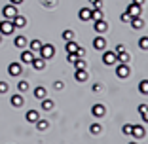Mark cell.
Instances as JSON below:
<instances>
[{
    "mask_svg": "<svg viewBox=\"0 0 148 144\" xmlns=\"http://www.w3.org/2000/svg\"><path fill=\"white\" fill-rule=\"evenodd\" d=\"M0 32L4 36H10L15 32V25L12 23V19H4V21H0Z\"/></svg>",
    "mask_w": 148,
    "mask_h": 144,
    "instance_id": "1",
    "label": "cell"
},
{
    "mask_svg": "<svg viewBox=\"0 0 148 144\" xmlns=\"http://www.w3.org/2000/svg\"><path fill=\"white\" fill-rule=\"evenodd\" d=\"M17 13H19L17 12V6L12 4V2H10V4H6L4 8H2V15H4V19H13Z\"/></svg>",
    "mask_w": 148,
    "mask_h": 144,
    "instance_id": "2",
    "label": "cell"
},
{
    "mask_svg": "<svg viewBox=\"0 0 148 144\" xmlns=\"http://www.w3.org/2000/svg\"><path fill=\"white\" fill-rule=\"evenodd\" d=\"M38 55H40V57H44V59L48 61V59H51V57L55 55V48H53L51 44H42V48H40Z\"/></svg>",
    "mask_w": 148,
    "mask_h": 144,
    "instance_id": "3",
    "label": "cell"
},
{
    "mask_svg": "<svg viewBox=\"0 0 148 144\" xmlns=\"http://www.w3.org/2000/svg\"><path fill=\"white\" fill-rule=\"evenodd\" d=\"M129 74H131V68L127 66V63H120V65L116 66V76L118 78H127Z\"/></svg>",
    "mask_w": 148,
    "mask_h": 144,
    "instance_id": "4",
    "label": "cell"
},
{
    "mask_svg": "<svg viewBox=\"0 0 148 144\" xmlns=\"http://www.w3.org/2000/svg\"><path fill=\"white\" fill-rule=\"evenodd\" d=\"M93 29H95L97 34H103V32L108 31V25L105 23V19H97V21L93 23Z\"/></svg>",
    "mask_w": 148,
    "mask_h": 144,
    "instance_id": "5",
    "label": "cell"
},
{
    "mask_svg": "<svg viewBox=\"0 0 148 144\" xmlns=\"http://www.w3.org/2000/svg\"><path fill=\"white\" fill-rule=\"evenodd\" d=\"M21 72H23L21 63H10V66H8V74L10 76H19Z\"/></svg>",
    "mask_w": 148,
    "mask_h": 144,
    "instance_id": "6",
    "label": "cell"
},
{
    "mask_svg": "<svg viewBox=\"0 0 148 144\" xmlns=\"http://www.w3.org/2000/svg\"><path fill=\"white\" fill-rule=\"evenodd\" d=\"M125 12L129 13L131 17H139V15H140V4H135V2H131V4L127 6Z\"/></svg>",
    "mask_w": 148,
    "mask_h": 144,
    "instance_id": "7",
    "label": "cell"
},
{
    "mask_svg": "<svg viewBox=\"0 0 148 144\" xmlns=\"http://www.w3.org/2000/svg\"><path fill=\"white\" fill-rule=\"evenodd\" d=\"M93 48L97 49V51H103V49H106V38H103V36H97L95 40H93Z\"/></svg>",
    "mask_w": 148,
    "mask_h": 144,
    "instance_id": "8",
    "label": "cell"
},
{
    "mask_svg": "<svg viewBox=\"0 0 148 144\" xmlns=\"http://www.w3.org/2000/svg\"><path fill=\"white\" fill-rule=\"evenodd\" d=\"M34 57H36V55L31 51V49H23V51H21V63H25V65H31Z\"/></svg>",
    "mask_w": 148,
    "mask_h": 144,
    "instance_id": "9",
    "label": "cell"
},
{
    "mask_svg": "<svg viewBox=\"0 0 148 144\" xmlns=\"http://www.w3.org/2000/svg\"><path fill=\"white\" fill-rule=\"evenodd\" d=\"M103 63L105 65H116V51H105L103 53Z\"/></svg>",
    "mask_w": 148,
    "mask_h": 144,
    "instance_id": "10",
    "label": "cell"
},
{
    "mask_svg": "<svg viewBox=\"0 0 148 144\" xmlns=\"http://www.w3.org/2000/svg\"><path fill=\"white\" fill-rule=\"evenodd\" d=\"M10 102H12V104L15 106V108H19V106H23V104H25V99H23V95H21V93H15V95H12Z\"/></svg>",
    "mask_w": 148,
    "mask_h": 144,
    "instance_id": "11",
    "label": "cell"
},
{
    "mask_svg": "<svg viewBox=\"0 0 148 144\" xmlns=\"http://www.w3.org/2000/svg\"><path fill=\"white\" fill-rule=\"evenodd\" d=\"M31 65L34 66L36 70H42V68H46V59H44V57H40V55H36L34 59H32Z\"/></svg>",
    "mask_w": 148,
    "mask_h": 144,
    "instance_id": "12",
    "label": "cell"
},
{
    "mask_svg": "<svg viewBox=\"0 0 148 144\" xmlns=\"http://www.w3.org/2000/svg\"><path fill=\"white\" fill-rule=\"evenodd\" d=\"M91 114L95 116V118H103L106 114V108L103 104H93V108H91Z\"/></svg>",
    "mask_w": 148,
    "mask_h": 144,
    "instance_id": "13",
    "label": "cell"
},
{
    "mask_svg": "<svg viewBox=\"0 0 148 144\" xmlns=\"http://www.w3.org/2000/svg\"><path fill=\"white\" fill-rule=\"evenodd\" d=\"M12 23L15 25V29H23V27L27 25V17H25V15H19V13H17V15L12 19Z\"/></svg>",
    "mask_w": 148,
    "mask_h": 144,
    "instance_id": "14",
    "label": "cell"
},
{
    "mask_svg": "<svg viewBox=\"0 0 148 144\" xmlns=\"http://www.w3.org/2000/svg\"><path fill=\"white\" fill-rule=\"evenodd\" d=\"M13 44H15V48H19V49H25V48H27V44H29V40H27L23 34H19V36H15V40H13Z\"/></svg>",
    "mask_w": 148,
    "mask_h": 144,
    "instance_id": "15",
    "label": "cell"
},
{
    "mask_svg": "<svg viewBox=\"0 0 148 144\" xmlns=\"http://www.w3.org/2000/svg\"><path fill=\"white\" fill-rule=\"evenodd\" d=\"M78 17H80V21H89L91 19V8H82L78 12Z\"/></svg>",
    "mask_w": 148,
    "mask_h": 144,
    "instance_id": "16",
    "label": "cell"
},
{
    "mask_svg": "<svg viewBox=\"0 0 148 144\" xmlns=\"http://www.w3.org/2000/svg\"><path fill=\"white\" fill-rule=\"evenodd\" d=\"M74 78H76V82H87L89 74H87V70H86V68H80V70H76Z\"/></svg>",
    "mask_w": 148,
    "mask_h": 144,
    "instance_id": "17",
    "label": "cell"
},
{
    "mask_svg": "<svg viewBox=\"0 0 148 144\" xmlns=\"http://www.w3.org/2000/svg\"><path fill=\"white\" fill-rule=\"evenodd\" d=\"M129 59H131V55L125 51V49H122V51L116 53V61L118 63H129Z\"/></svg>",
    "mask_w": 148,
    "mask_h": 144,
    "instance_id": "18",
    "label": "cell"
},
{
    "mask_svg": "<svg viewBox=\"0 0 148 144\" xmlns=\"http://www.w3.org/2000/svg\"><path fill=\"white\" fill-rule=\"evenodd\" d=\"M131 135L135 136V139H143V136L146 135V131H144L143 125H133V131H131Z\"/></svg>",
    "mask_w": 148,
    "mask_h": 144,
    "instance_id": "19",
    "label": "cell"
},
{
    "mask_svg": "<svg viewBox=\"0 0 148 144\" xmlns=\"http://www.w3.org/2000/svg\"><path fill=\"white\" fill-rule=\"evenodd\" d=\"M25 118H27V121H31V123H36V121L40 119V114L36 112V110H29Z\"/></svg>",
    "mask_w": 148,
    "mask_h": 144,
    "instance_id": "20",
    "label": "cell"
},
{
    "mask_svg": "<svg viewBox=\"0 0 148 144\" xmlns=\"http://www.w3.org/2000/svg\"><path fill=\"white\" fill-rule=\"evenodd\" d=\"M65 49H66V53H76V49H78V44H76L74 40H66Z\"/></svg>",
    "mask_w": 148,
    "mask_h": 144,
    "instance_id": "21",
    "label": "cell"
},
{
    "mask_svg": "<svg viewBox=\"0 0 148 144\" xmlns=\"http://www.w3.org/2000/svg\"><path fill=\"white\" fill-rule=\"evenodd\" d=\"M40 48H42V42H40L38 38H34V40H31V51L34 53V55H38V51H40Z\"/></svg>",
    "mask_w": 148,
    "mask_h": 144,
    "instance_id": "22",
    "label": "cell"
},
{
    "mask_svg": "<svg viewBox=\"0 0 148 144\" xmlns=\"http://www.w3.org/2000/svg\"><path fill=\"white\" fill-rule=\"evenodd\" d=\"M131 27H133V29H137V31L144 27V21L140 19V15H139V17H133V19H131Z\"/></svg>",
    "mask_w": 148,
    "mask_h": 144,
    "instance_id": "23",
    "label": "cell"
},
{
    "mask_svg": "<svg viewBox=\"0 0 148 144\" xmlns=\"http://www.w3.org/2000/svg\"><path fill=\"white\" fill-rule=\"evenodd\" d=\"M46 93H48V91H46V87H42V85H38V87L34 89V97H36L38 100H42L44 97H46Z\"/></svg>",
    "mask_w": 148,
    "mask_h": 144,
    "instance_id": "24",
    "label": "cell"
},
{
    "mask_svg": "<svg viewBox=\"0 0 148 144\" xmlns=\"http://www.w3.org/2000/svg\"><path fill=\"white\" fill-rule=\"evenodd\" d=\"M53 106H55V102H53L51 99H46V97H44V99H42V108L46 110V112H48V110H51Z\"/></svg>",
    "mask_w": 148,
    "mask_h": 144,
    "instance_id": "25",
    "label": "cell"
},
{
    "mask_svg": "<svg viewBox=\"0 0 148 144\" xmlns=\"http://www.w3.org/2000/svg\"><path fill=\"white\" fill-rule=\"evenodd\" d=\"M29 87H31V85H29V82H27V80H21V82L17 83L19 93H27V91H29Z\"/></svg>",
    "mask_w": 148,
    "mask_h": 144,
    "instance_id": "26",
    "label": "cell"
},
{
    "mask_svg": "<svg viewBox=\"0 0 148 144\" xmlns=\"http://www.w3.org/2000/svg\"><path fill=\"white\" fill-rule=\"evenodd\" d=\"M139 91L143 93V95H148V80H143V82L139 83Z\"/></svg>",
    "mask_w": 148,
    "mask_h": 144,
    "instance_id": "27",
    "label": "cell"
},
{
    "mask_svg": "<svg viewBox=\"0 0 148 144\" xmlns=\"http://www.w3.org/2000/svg\"><path fill=\"white\" fill-rule=\"evenodd\" d=\"M36 129L46 131V129H48V121H46V119H38V121H36Z\"/></svg>",
    "mask_w": 148,
    "mask_h": 144,
    "instance_id": "28",
    "label": "cell"
},
{
    "mask_svg": "<svg viewBox=\"0 0 148 144\" xmlns=\"http://www.w3.org/2000/svg\"><path fill=\"white\" fill-rule=\"evenodd\" d=\"M89 131H91V135H99V133L103 131V127H101L99 123H93V125L89 127Z\"/></svg>",
    "mask_w": 148,
    "mask_h": 144,
    "instance_id": "29",
    "label": "cell"
},
{
    "mask_svg": "<svg viewBox=\"0 0 148 144\" xmlns=\"http://www.w3.org/2000/svg\"><path fill=\"white\" fill-rule=\"evenodd\" d=\"M139 48H140V49H148V36L139 38Z\"/></svg>",
    "mask_w": 148,
    "mask_h": 144,
    "instance_id": "30",
    "label": "cell"
},
{
    "mask_svg": "<svg viewBox=\"0 0 148 144\" xmlns=\"http://www.w3.org/2000/svg\"><path fill=\"white\" fill-rule=\"evenodd\" d=\"M122 131H123V135L129 136V135H131V131H133V125H131V123H125V125L122 127Z\"/></svg>",
    "mask_w": 148,
    "mask_h": 144,
    "instance_id": "31",
    "label": "cell"
},
{
    "mask_svg": "<svg viewBox=\"0 0 148 144\" xmlns=\"http://www.w3.org/2000/svg\"><path fill=\"white\" fill-rule=\"evenodd\" d=\"M74 38V31H63V40H72Z\"/></svg>",
    "mask_w": 148,
    "mask_h": 144,
    "instance_id": "32",
    "label": "cell"
},
{
    "mask_svg": "<svg viewBox=\"0 0 148 144\" xmlns=\"http://www.w3.org/2000/svg\"><path fill=\"white\" fill-rule=\"evenodd\" d=\"M66 61H69L70 65H74V63L78 61V55H76V53H69V55H66Z\"/></svg>",
    "mask_w": 148,
    "mask_h": 144,
    "instance_id": "33",
    "label": "cell"
},
{
    "mask_svg": "<svg viewBox=\"0 0 148 144\" xmlns=\"http://www.w3.org/2000/svg\"><path fill=\"white\" fill-rule=\"evenodd\" d=\"M8 89H10V85L6 82H0V93H8Z\"/></svg>",
    "mask_w": 148,
    "mask_h": 144,
    "instance_id": "34",
    "label": "cell"
},
{
    "mask_svg": "<svg viewBox=\"0 0 148 144\" xmlns=\"http://www.w3.org/2000/svg\"><path fill=\"white\" fill-rule=\"evenodd\" d=\"M131 19H133V17H131V15H129V13H122V21H125V23H131Z\"/></svg>",
    "mask_w": 148,
    "mask_h": 144,
    "instance_id": "35",
    "label": "cell"
},
{
    "mask_svg": "<svg viewBox=\"0 0 148 144\" xmlns=\"http://www.w3.org/2000/svg\"><path fill=\"white\" fill-rule=\"evenodd\" d=\"M89 4L95 6V8H101V6H103V0H89Z\"/></svg>",
    "mask_w": 148,
    "mask_h": 144,
    "instance_id": "36",
    "label": "cell"
},
{
    "mask_svg": "<svg viewBox=\"0 0 148 144\" xmlns=\"http://www.w3.org/2000/svg\"><path fill=\"white\" fill-rule=\"evenodd\" d=\"M76 55H78V57H86V49L78 46V49H76Z\"/></svg>",
    "mask_w": 148,
    "mask_h": 144,
    "instance_id": "37",
    "label": "cell"
},
{
    "mask_svg": "<svg viewBox=\"0 0 148 144\" xmlns=\"http://www.w3.org/2000/svg\"><path fill=\"white\" fill-rule=\"evenodd\" d=\"M140 118H143V121H146V123H148V108L140 112Z\"/></svg>",
    "mask_w": 148,
    "mask_h": 144,
    "instance_id": "38",
    "label": "cell"
},
{
    "mask_svg": "<svg viewBox=\"0 0 148 144\" xmlns=\"http://www.w3.org/2000/svg\"><path fill=\"white\" fill-rule=\"evenodd\" d=\"M93 91H95V93L103 91V85H101V83H95V85H93Z\"/></svg>",
    "mask_w": 148,
    "mask_h": 144,
    "instance_id": "39",
    "label": "cell"
},
{
    "mask_svg": "<svg viewBox=\"0 0 148 144\" xmlns=\"http://www.w3.org/2000/svg\"><path fill=\"white\" fill-rule=\"evenodd\" d=\"M53 87H55V89H63V82H55V83H53Z\"/></svg>",
    "mask_w": 148,
    "mask_h": 144,
    "instance_id": "40",
    "label": "cell"
},
{
    "mask_svg": "<svg viewBox=\"0 0 148 144\" xmlns=\"http://www.w3.org/2000/svg\"><path fill=\"white\" fill-rule=\"evenodd\" d=\"M122 49H125V48H123V44H118L116 46V51H122Z\"/></svg>",
    "mask_w": 148,
    "mask_h": 144,
    "instance_id": "41",
    "label": "cell"
},
{
    "mask_svg": "<svg viewBox=\"0 0 148 144\" xmlns=\"http://www.w3.org/2000/svg\"><path fill=\"white\" fill-rule=\"evenodd\" d=\"M10 2H12V4H15V6H17V4H21L23 0H10Z\"/></svg>",
    "mask_w": 148,
    "mask_h": 144,
    "instance_id": "42",
    "label": "cell"
},
{
    "mask_svg": "<svg viewBox=\"0 0 148 144\" xmlns=\"http://www.w3.org/2000/svg\"><path fill=\"white\" fill-rule=\"evenodd\" d=\"M133 2H135V4H143L144 0H133Z\"/></svg>",
    "mask_w": 148,
    "mask_h": 144,
    "instance_id": "43",
    "label": "cell"
},
{
    "mask_svg": "<svg viewBox=\"0 0 148 144\" xmlns=\"http://www.w3.org/2000/svg\"><path fill=\"white\" fill-rule=\"evenodd\" d=\"M0 42H2V32H0Z\"/></svg>",
    "mask_w": 148,
    "mask_h": 144,
    "instance_id": "44",
    "label": "cell"
}]
</instances>
